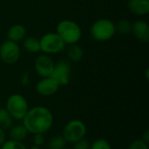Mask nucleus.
<instances>
[{
	"instance_id": "obj_29",
	"label": "nucleus",
	"mask_w": 149,
	"mask_h": 149,
	"mask_svg": "<svg viewBox=\"0 0 149 149\" xmlns=\"http://www.w3.org/2000/svg\"><path fill=\"white\" fill-rule=\"evenodd\" d=\"M64 149H72V148H66V147H65Z\"/></svg>"
},
{
	"instance_id": "obj_17",
	"label": "nucleus",
	"mask_w": 149,
	"mask_h": 149,
	"mask_svg": "<svg viewBox=\"0 0 149 149\" xmlns=\"http://www.w3.org/2000/svg\"><path fill=\"white\" fill-rule=\"evenodd\" d=\"M14 120L10 115L8 111L5 108L0 107V127L3 130L10 129V127L13 125Z\"/></svg>"
},
{
	"instance_id": "obj_14",
	"label": "nucleus",
	"mask_w": 149,
	"mask_h": 149,
	"mask_svg": "<svg viewBox=\"0 0 149 149\" xmlns=\"http://www.w3.org/2000/svg\"><path fill=\"white\" fill-rule=\"evenodd\" d=\"M28 131L23 124H17L11 126L9 129V136L10 140L22 141L26 139L28 135Z\"/></svg>"
},
{
	"instance_id": "obj_9",
	"label": "nucleus",
	"mask_w": 149,
	"mask_h": 149,
	"mask_svg": "<svg viewBox=\"0 0 149 149\" xmlns=\"http://www.w3.org/2000/svg\"><path fill=\"white\" fill-rule=\"evenodd\" d=\"M54 61L48 54H41L37 57L34 63V69L38 76L41 78L51 77L53 68Z\"/></svg>"
},
{
	"instance_id": "obj_18",
	"label": "nucleus",
	"mask_w": 149,
	"mask_h": 149,
	"mask_svg": "<svg viewBox=\"0 0 149 149\" xmlns=\"http://www.w3.org/2000/svg\"><path fill=\"white\" fill-rule=\"evenodd\" d=\"M115 31L121 35H127L132 32V23L127 19L119 20L116 24H114Z\"/></svg>"
},
{
	"instance_id": "obj_23",
	"label": "nucleus",
	"mask_w": 149,
	"mask_h": 149,
	"mask_svg": "<svg viewBox=\"0 0 149 149\" xmlns=\"http://www.w3.org/2000/svg\"><path fill=\"white\" fill-rule=\"evenodd\" d=\"M90 148V143L85 138L76 141L73 143V148L72 149H89Z\"/></svg>"
},
{
	"instance_id": "obj_15",
	"label": "nucleus",
	"mask_w": 149,
	"mask_h": 149,
	"mask_svg": "<svg viewBox=\"0 0 149 149\" xmlns=\"http://www.w3.org/2000/svg\"><path fill=\"white\" fill-rule=\"evenodd\" d=\"M67 57L72 62H79L84 56V51L82 47L77 44L70 45V46L67 49Z\"/></svg>"
},
{
	"instance_id": "obj_2",
	"label": "nucleus",
	"mask_w": 149,
	"mask_h": 149,
	"mask_svg": "<svg viewBox=\"0 0 149 149\" xmlns=\"http://www.w3.org/2000/svg\"><path fill=\"white\" fill-rule=\"evenodd\" d=\"M65 45L77 44L82 36V31L79 24L70 19L60 21L57 25V31Z\"/></svg>"
},
{
	"instance_id": "obj_4",
	"label": "nucleus",
	"mask_w": 149,
	"mask_h": 149,
	"mask_svg": "<svg viewBox=\"0 0 149 149\" xmlns=\"http://www.w3.org/2000/svg\"><path fill=\"white\" fill-rule=\"evenodd\" d=\"M5 109L14 120L22 121L27 111L29 110V106L26 99L23 95L19 93H13L8 97Z\"/></svg>"
},
{
	"instance_id": "obj_8",
	"label": "nucleus",
	"mask_w": 149,
	"mask_h": 149,
	"mask_svg": "<svg viewBox=\"0 0 149 149\" xmlns=\"http://www.w3.org/2000/svg\"><path fill=\"white\" fill-rule=\"evenodd\" d=\"M20 57V48L17 43L5 40L0 45V58L5 64L12 65L16 63Z\"/></svg>"
},
{
	"instance_id": "obj_19",
	"label": "nucleus",
	"mask_w": 149,
	"mask_h": 149,
	"mask_svg": "<svg viewBox=\"0 0 149 149\" xmlns=\"http://www.w3.org/2000/svg\"><path fill=\"white\" fill-rule=\"evenodd\" d=\"M65 146H66V141L62 136V134L54 135L49 140L47 143L48 149H64Z\"/></svg>"
},
{
	"instance_id": "obj_1",
	"label": "nucleus",
	"mask_w": 149,
	"mask_h": 149,
	"mask_svg": "<svg viewBox=\"0 0 149 149\" xmlns=\"http://www.w3.org/2000/svg\"><path fill=\"white\" fill-rule=\"evenodd\" d=\"M53 120V114L49 108L43 106H36L29 108L22 120V124L29 134H45L52 128Z\"/></svg>"
},
{
	"instance_id": "obj_5",
	"label": "nucleus",
	"mask_w": 149,
	"mask_h": 149,
	"mask_svg": "<svg viewBox=\"0 0 149 149\" xmlns=\"http://www.w3.org/2000/svg\"><path fill=\"white\" fill-rule=\"evenodd\" d=\"M86 134V126L81 120H72L68 121L62 130V136L66 142L74 143Z\"/></svg>"
},
{
	"instance_id": "obj_30",
	"label": "nucleus",
	"mask_w": 149,
	"mask_h": 149,
	"mask_svg": "<svg viewBox=\"0 0 149 149\" xmlns=\"http://www.w3.org/2000/svg\"><path fill=\"white\" fill-rule=\"evenodd\" d=\"M0 107H1V100H0Z\"/></svg>"
},
{
	"instance_id": "obj_26",
	"label": "nucleus",
	"mask_w": 149,
	"mask_h": 149,
	"mask_svg": "<svg viewBox=\"0 0 149 149\" xmlns=\"http://www.w3.org/2000/svg\"><path fill=\"white\" fill-rule=\"evenodd\" d=\"M6 141V134H5V130L0 127V146Z\"/></svg>"
},
{
	"instance_id": "obj_21",
	"label": "nucleus",
	"mask_w": 149,
	"mask_h": 149,
	"mask_svg": "<svg viewBox=\"0 0 149 149\" xmlns=\"http://www.w3.org/2000/svg\"><path fill=\"white\" fill-rule=\"evenodd\" d=\"M89 149H112V147L108 141L106 139H97L92 144H90Z\"/></svg>"
},
{
	"instance_id": "obj_22",
	"label": "nucleus",
	"mask_w": 149,
	"mask_h": 149,
	"mask_svg": "<svg viewBox=\"0 0 149 149\" xmlns=\"http://www.w3.org/2000/svg\"><path fill=\"white\" fill-rule=\"evenodd\" d=\"M127 149H149L148 144L144 142L141 139L134 141L129 146Z\"/></svg>"
},
{
	"instance_id": "obj_13",
	"label": "nucleus",
	"mask_w": 149,
	"mask_h": 149,
	"mask_svg": "<svg viewBox=\"0 0 149 149\" xmlns=\"http://www.w3.org/2000/svg\"><path fill=\"white\" fill-rule=\"evenodd\" d=\"M25 35H26V29L23 24H16L11 25L7 31L8 40L16 43L23 40L25 38Z\"/></svg>"
},
{
	"instance_id": "obj_25",
	"label": "nucleus",
	"mask_w": 149,
	"mask_h": 149,
	"mask_svg": "<svg viewBox=\"0 0 149 149\" xmlns=\"http://www.w3.org/2000/svg\"><path fill=\"white\" fill-rule=\"evenodd\" d=\"M30 80H31V78H30V73L28 72H24L22 76H21V85L24 86V87H26L29 86L30 84Z\"/></svg>"
},
{
	"instance_id": "obj_7",
	"label": "nucleus",
	"mask_w": 149,
	"mask_h": 149,
	"mask_svg": "<svg viewBox=\"0 0 149 149\" xmlns=\"http://www.w3.org/2000/svg\"><path fill=\"white\" fill-rule=\"evenodd\" d=\"M72 65L69 61L62 59L54 64V68L51 77L58 84V86H66L70 82Z\"/></svg>"
},
{
	"instance_id": "obj_28",
	"label": "nucleus",
	"mask_w": 149,
	"mask_h": 149,
	"mask_svg": "<svg viewBox=\"0 0 149 149\" xmlns=\"http://www.w3.org/2000/svg\"><path fill=\"white\" fill-rule=\"evenodd\" d=\"M29 149H41V148L40 147H37V146H33V147L30 148Z\"/></svg>"
},
{
	"instance_id": "obj_24",
	"label": "nucleus",
	"mask_w": 149,
	"mask_h": 149,
	"mask_svg": "<svg viewBox=\"0 0 149 149\" xmlns=\"http://www.w3.org/2000/svg\"><path fill=\"white\" fill-rule=\"evenodd\" d=\"M33 143L34 146L37 147H41L44 143H45V137L44 134H33Z\"/></svg>"
},
{
	"instance_id": "obj_27",
	"label": "nucleus",
	"mask_w": 149,
	"mask_h": 149,
	"mask_svg": "<svg viewBox=\"0 0 149 149\" xmlns=\"http://www.w3.org/2000/svg\"><path fill=\"white\" fill-rule=\"evenodd\" d=\"M141 140H142L144 142H146V143H148V142H149V131L148 130H146V132L143 134Z\"/></svg>"
},
{
	"instance_id": "obj_11",
	"label": "nucleus",
	"mask_w": 149,
	"mask_h": 149,
	"mask_svg": "<svg viewBox=\"0 0 149 149\" xmlns=\"http://www.w3.org/2000/svg\"><path fill=\"white\" fill-rule=\"evenodd\" d=\"M132 33L134 37L144 43L149 40V25L143 20H137L132 24Z\"/></svg>"
},
{
	"instance_id": "obj_20",
	"label": "nucleus",
	"mask_w": 149,
	"mask_h": 149,
	"mask_svg": "<svg viewBox=\"0 0 149 149\" xmlns=\"http://www.w3.org/2000/svg\"><path fill=\"white\" fill-rule=\"evenodd\" d=\"M0 149H27L22 141H17L13 140L5 141L1 146Z\"/></svg>"
},
{
	"instance_id": "obj_3",
	"label": "nucleus",
	"mask_w": 149,
	"mask_h": 149,
	"mask_svg": "<svg viewBox=\"0 0 149 149\" xmlns=\"http://www.w3.org/2000/svg\"><path fill=\"white\" fill-rule=\"evenodd\" d=\"M114 23L107 18L96 20L90 28V34L93 39L104 42L111 39L115 34Z\"/></svg>"
},
{
	"instance_id": "obj_10",
	"label": "nucleus",
	"mask_w": 149,
	"mask_h": 149,
	"mask_svg": "<svg viewBox=\"0 0 149 149\" xmlns=\"http://www.w3.org/2000/svg\"><path fill=\"white\" fill-rule=\"evenodd\" d=\"M59 88L58 84L52 78H42L36 85V91L38 95L50 97L55 94Z\"/></svg>"
},
{
	"instance_id": "obj_31",
	"label": "nucleus",
	"mask_w": 149,
	"mask_h": 149,
	"mask_svg": "<svg viewBox=\"0 0 149 149\" xmlns=\"http://www.w3.org/2000/svg\"><path fill=\"white\" fill-rule=\"evenodd\" d=\"M81 1H86V0H81Z\"/></svg>"
},
{
	"instance_id": "obj_12",
	"label": "nucleus",
	"mask_w": 149,
	"mask_h": 149,
	"mask_svg": "<svg viewBox=\"0 0 149 149\" xmlns=\"http://www.w3.org/2000/svg\"><path fill=\"white\" fill-rule=\"evenodd\" d=\"M127 8L138 16H146L149 12V0H128Z\"/></svg>"
},
{
	"instance_id": "obj_6",
	"label": "nucleus",
	"mask_w": 149,
	"mask_h": 149,
	"mask_svg": "<svg viewBox=\"0 0 149 149\" xmlns=\"http://www.w3.org/2000/svg\"><path fill=\"white\" fill-rule=\"evenodd\" d=\"M40 41V51L45 54H56L65 49V44L57 32H48L42 36Z\"/></svg>"
},
{
	"instance_id": "obj_16",
	"label": "nucleus",
	"mask_w": 149,
	"mask_h": 149,
	"mask_svg": "<svg viewBox=\"0 0 149 149\" xmlns=\"http://www.w3.org/2000/svg\"><path fill=\"white\" fill-rule=\"evenodd\" d=\"M24 50L31 53H37L40 51V41L35 37H27L23 39Z\"/></svg>"
}]
</instances>
